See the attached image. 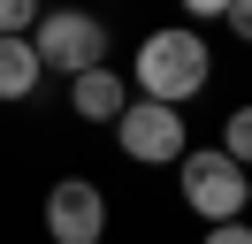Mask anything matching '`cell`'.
<instances>
[{"mask_svg":"<svg viewBox=\"0 0 252 244\" xmlns=\"http://www.w3.org/2000/svg\"><path fill=\"white\" fill-rule=\"evenodd\" d=\"M206 76H214V54H206V38L191 23H160L138 38V61H130V84H138V99H160V107H184L206 92Z\"/></svg>","mask_w":252,"mask_h":244,"instance_id":"6da1fadb","label":"cell"},{"mask_svg":"<svg viewBox=\"0 0 252 244\" xmlns=\"http://www.w3.org/2000/svg\"><path fill=\"white\" fill-rule=\"evenodd\" d=\"M31 54L46 76H84V69H107V23L92 8H46L31 30Z\"/></svg>","mask_w":252,"mask_h":244,"instance_id":"7a4b0ae2","label":"cell"},{"mask_svg":"<svg viewBox=\"0 0 252 244\" xmlns=\"http://www.w3.org/2000/svg\"><path fill=\"white\" fill-rule=\"evenodd\" d=\"M176 191H184V206L199 214L206 229L214 221H245V168L221 145H191L184 160H176Z\"/></svg>","mask_w":252,"mask_h":244,"instance_id":"3957f363","label":"cell"},{"mask_svg":"<svg viewBox=\"0 0 252 244\" xmlns=\"http://www.w3.org/2000/svg\"><path fill=\"white\" fill-rule=\"evenodd\" d=\"M115 145L123 160L138 168H176L191 152V130H184V107H160V99H130L123 122H115Z\"/></svg>","mask_w":252,"mask_h":244,"instance_id":"277c9868","label":"cell"},{"mask_svg":"<svg viewBox=\"0 0 252 244\" xmlns=\"http://www.w3.org/2000/svg\"><path fill=\"white\" fill-rule=\"evenodd\" d=\"M46 237L54 244H107V191L92 176L46 183Z\"/></svg>","mask_w":252,"mask_h":244,"instance_id":"5b68a950","label":"cell"},{"mask_svg":"<svg viewBox=\"0 0 252 244\" xmlns=\"http://www.w3.org/2000/svg\"><path fill=\"white\" fill-rule=\"evenodd\" d=\"M123 107H130V84L115 69H84V76H69V115L77 122H123Z\"/></svg>","mask_w":252,"mask_h":244,"instance_id":"8992f818","label":"cell"},{"mask_svg":"<svg viewBox=\"0 0 252 244\" xmlns=\"http://www.w3.org/2000/svg\"><path fill=\"white\" fill-rule=\"evenodd\" d=\"M38 84H46V69H38L31 38H0V107H23Z\"/></svg>","mask_w":252,"mask_h":244,"instance_id":"52a82bcc","label":"cell"},{"mask_svg":"<svg viewBox=\"0 0 252 244\" xmlns=\"http://www.w3.org/2000/svg\"><path fill=\"white\" fill-rule=\"evenodd\" d=\"M221 152H229V160L252 176V99H245V107H229V122H221Z\"/></svg>","mask_w":252,"mask_h":244,"instance_id":"ba28073f","label":"cell"},{"mask_svg":"<svg viewBox=\"0 0 252 244\" xmlns=\"http://www.w3.org/2000/svg\"><path fill=\"white\" fill-rule=\"evenodd\" d=\"M38 15H46V0H0V38H31Z\"/></svg>","mask_w":252,"mask_h":244,"instance_id":"9c48e42d","label":"cell"},{"mask_svg":"<svg viewBox=\"0 0 252 244\" xmlns=\"http://www.w3.org/2000/svg\"><path fill=\"white\" fill-rule=\"evenodd\" d=\"M199 244H252V221H214Z\"/></svg>","mask_w":252,"mask_h":244,"instance_id":"30bf717a","label":"cell"},{"mask_svg":"<svg viewBox=\"0 0 252 244\" xmlns=\"http://www.w3.org/2000/svg\"><path fill=\"white\" fill-rule=\"evenodd\" d=\"M221 23H229V38L252 46V0H229V15H221Z\"/></svg>","mask_w":252,"mask_h":244,"instance_id":"8fae6325","label":"cell"},{"mask_svg":"<svg viewBox=\"0 0 252 244\" xmlns=\"http://www.w3.org/2000/svg\"><path fill=\"white\" fill-rule=\"evenodd\" d=\"M184 15H191V23H221V15H229V0H184Z\"/></svg>","mask_w":252,"mask_h":244,"instance_id":"7c38bea8","label":"cell"},{"mask_svg":"<svg viewBox=\"0 0 252 244\" xmlns=\"http://www.w3.org/2000/svg\"><path fill=\"white\" fill-rule=\"evenodd\" d=\"M245 214H252V176H245Z\"/></svg>","mask_w":252,"mask_h":244,"instance_id":"4fadbf2b","label":"cell"}]
</instances>
